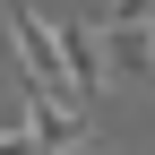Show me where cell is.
Here are the masks:
<instances>
[{"label":"cell","mask_w":155,"mask_h":155,"mask_svg":"<svg viewBox=\"0 0 155 155\" xmlns=\"http://www.w3.org/2000/svg\"><path fill=\"white\" fill-rule=\"evenodd\" d=\"M52 155H104V147H95V138H78V147H52Z\"/></svg>","instance_id":"5"},{"label":"cell","mask_w":155,"mask_h":155,"mask_svg":"<svg viewBox=\"0 0 155 155\" xmlns=\"http://www.w3.org/2000/svg\"><path fill=\"white\" fill-rule=\"evenodd\" d=\"M61 61H69V95L78 104H95V95H104V35L95 26H78V17H61Z\"/></svg>","instance_id":"3"},{"label":"cell","mask_w":155,"mask_h":155,"mask_svg":"<svg viewBox=\"0 0 155 155\" xmlns=\"http://www.w3.org/2000/svg\"><path fill=\"white\" fill-rule=\"evenodd\" d=\"M0 155H43V147H35V129L17 121V129H0Z\"/></svg>","instance_id":"4"},{"label":"cell","mask_w":155,"mask_h":155,"mask_svg":"<svg viewBox=\"0 0 155 155\" xmlns=\"http://www.w3.org/2000/svg\"><path fill=\"white\" fill-rule=\"evenodd\" d=\"M9 52H17V69H26V86H43V95H69V61H61V26H52L43 9H26V0L9 9ZM69 104H78V95H69Z\"/></svg>","instance_id":"1"},{"label":"cell","mask_w":155,"mask_h":155,"mask_svg":"<svg viewBox=\"0 0 155 155\" xmlns=\"http://www.w3.org/2000/svg\"><path fill=\"white\" fill-rule=\"evenodd\" d=\"M95 35H104V69L155 78V0H112V17H104Z\"/></svg>","instance_id":"2"}]
</instances>
